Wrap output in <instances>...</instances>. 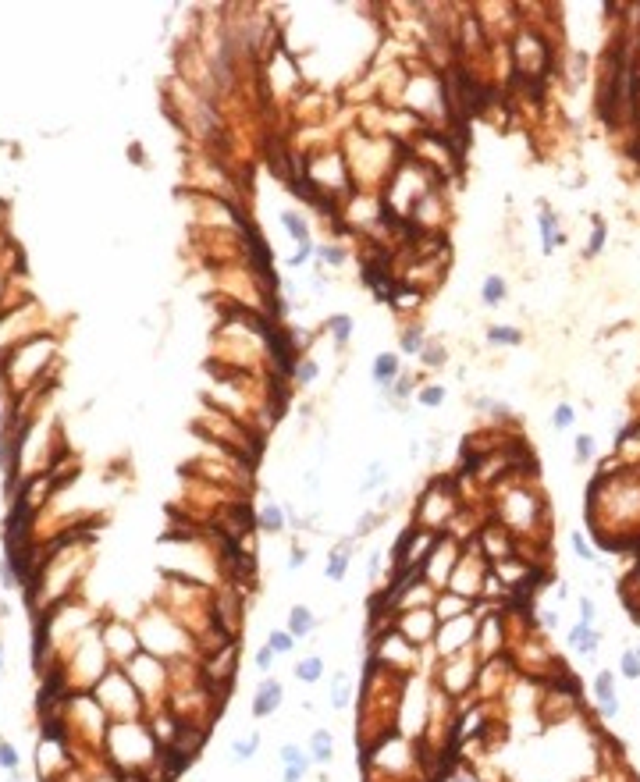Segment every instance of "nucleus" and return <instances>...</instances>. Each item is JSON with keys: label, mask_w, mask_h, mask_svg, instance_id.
I'll return each instance as SVG.
<instances>
[{"label": "nucleus", "mask_w": 640, "mask_h": 782, "mask_svg": "<svg viewBox=\"0 0 640 782\" xmlns=\"http://www.w3.org/2000/svg\"><path fill=\"white\" fill-rule=\"evenodd\" d=\"M477 662L470 658V651H459L452 658H441V669L434 672V690L445 697H463L473 683H477Z\"/></svg>", "instance_id": "obj_1"}, {"label": "nucleus", "mask_w": 640, "mask_h": 782, "mask_svg": "<svg viewBox=\"0 0 640 782\" xmlns=\"http://www.w3.org/2000/svg\"><path fill=\"white\" fill-rule=\"evenodd\" d=\"M459 555H463V544H459L456 537H448V533H441L438 544L430 548V555L423 559L420 576H423V580H427L430 587H434V590H445V587H448L452 569H456V562H459Z\"/></svg>", "instance_id": "obj_2"}, {"label": "nucleus", "mask_w": 640, "mask_h": 782, "mask_svg": "<svg viewBox=\"0 0 640 782\" xmlns=\"http://www.w3.org/2000/svg\"><path fill=\"white\" fill-rule=\"evenodd\" d=\"M473 636H477V619H473V612H466V615H459V619H452V623H438L430 651H434V658H452L459 651H470Z\"/></svg>", "instance_id": "obj_3"}, {"label": "nucleus", "mask_w": 640, "mask_h": 782, "mask_svg": "<svg viewBox=\"0 0 640 782\" xmlns=\"http://www.w3.org/2000/svg\"><path fill=\"white\" fill-rule=\"evenodd\" d=\"M395 629L406 636L412 647H430L438 633V619H434V608H412V612H399L395 615Z\"/></svg>", "instance_id": "obj_4"}, {"label": "nucleus", "mask_w": 640, "mask_h": 782, "mask_svg": "<svg viewBox=\"0 0 640 782\" xmlns=\"http://www.w3.org/2000/svg\"><path fill=\"white\" fill-rule=\"evenodd\" d=\"M100 640H103V651H107L111 658H114V662H132V658L142 651V640H139V633L132 629V626H121V623H114L107 633H103L100 636Z\"/></svg>", "instance_id": "obj_5"}, {"label": "nucleus", "mask_w": 640, "mask_h": 782, "mask_svg": "<svg viewBox=\"0 0 640 782\" xmlns=\"http://www.w3.org/2000/svg\"><path fill=\"white\" fill-rule=\"evenodd\" d=\"M281 704H285V686H281V679H274V675H260V683H256V690H253V704H250L253 718H256V722H263V718H271Z\"/></svg>", "instance_id": "obj_6"}, {"label": "nucleus", "mask_w": 640, "mask_h": 782, "mask_svg": "<svg viewBox=\"0 0 640 782\" xmlns=\"http://www.w3.org/2000/svg\"><path fill=\"white\" fill-rule=\"evenodd\" d=\"M356 548H360V541L349 533V537H342L331 551H327V562H324V580L327 583H342L349 576V566H353V559H356Z\"/></svg>", "instance_id": "obj_7"}, {"label": "nucleus", "mask_w": 640, "mask_h": 782, "mask_svg": "<svg viewBox=\"0 0 640 782\" xmlns=\"http://www.w3.org/2000/svg\"><path fill=\"white\" fill-rule=\"evenodd\" d=\"M370 377H374L381 395H388V391L395 388V381L402 377V356L399 353H377L374 366H370Z\"/></svg>", "instance_id": "obj_8"}, {"label": "nucleus", "mask_w": 640, "mask_h": 782, "mask_svg": "<svg viewBox=\"0 0 640 782\" xmlns=\"http://www.w3.org/2000/svg\"><path fill=\"white\" fill-rule=\"evenodd\" d=\"M285 526H288L285 502H274L271 491H263V502H260V512H256V530H263V533H271V537H278Z\"/></svg>", "instance_id": "obj_9"}, {"label": "nucleus", "mask_w": 640, "mask_h": 782, "mask_svg": "<svg viewBox=\"0 0 640 782\" xmlns=\"http://www.w3.org/2000/svg\"><path fill=\"white\" fill-rule=\"evenodd\" d=\"M306 754H309V761H313V765L327 768V765L335 761V733L324 729V726H317L313 733H309V739H306Z\"/></svg>", "instance_id": "obj_10"}, {"label": "nucleus", "mask_w": 640, "mask_h": 782, "mask_svg": "<svg viewBox=\"0 0 640 782\" xmlns=\"http://www.w3.org/2000/svg\"><path fill=\"white\" fill-rule=\"evenodd\" d=\"M285 629L296 636V640H306V636L317 633V612L309 605H292L285 612Z\"/></svg>", "instance_id": "obj_11"}, {"label": "nucleus", "mask_w": 640, "mask_h": 782, "mask_svg": "<svg viewBox=\"0 0 640 782\" xmlns=\"http://www.w3.org/2000/svg\"><path fill=\"white\" fill-rule=\"evenodd\" d=\"M434 619L438 623H452V619H459V615H466L473 608V601L459 598V594H452V590H438V598H434Z\"/></svg>", "instance_id": "obj_12"}, {"label": "nucleus", "mask_w": 640, "mask_h": 782, "mask_svg": "<svg viewBox=\"0 0 640 782\" xmlns=\"http://www.w3.org/2000/svg\"><path fill=\"white\" fill-rule=\"evenodd\" d=\"M324 331L331 335V342H335V353H345V348H349V342H353L356 320L349 317V313H331V317L324 320Z\"/></svg>", "instance_id": "obj_13"}, {"label": "nucleus", "mask_w": 640, "mask_h": 782, "mask_svg": "<svg viewBox=\"0 0 640 782\" xmlns=\"http://www.w3.org/2000/svg\"><path fill=\"white\" fill-rule=\"evenodd\" d=\"M356 704V690H353V675H349V669H338L335 679H331V708L342 715Z\"/></svg>", "instance_id": "obj_14"}, {"label": "nucleus", "mask_w": 640, "mask_h": 782, "mask_svg": "<svg viewBox=\"0 0 640 782\" xmlns=\"http://www.w3.org/2000/svg\"><path fill=\"white\" fill-rule=\"evenodd\" d=\"M597 644H602V636H597L594 626L576 623V626L569 629V647L580 654V658H594V654H597Z\"/></svg>", "instance_id": "obj_15"}, {"label": "nucleus", "mask_w": 640, "mask_h": 782, "mask_svg": "<svg viewBox=\"0 0 640 782\" xmlns=\"http://www.w3.org/2000/svg\"><path fill=\"white\" fill-rule=\"evenodd\" d=\"M324 672H327V662H324V654H306V658H299V662H296V669H292V675L299 679L302 686H313V683H320V679H324Z\"/></svg>", "instance_id": "obj_16"}, {"label": "nucleus", "mask_w": 640, "mask_h": 782, "mask_svg": "<svg viewBox=\"0 0 640 782\" xmlns=\"http://www.w3.org/2000/svg\"><path fill=\"white\" fill-rule=\"evenodd\" d=\"M538 228H541V242H544V253H555L559 245L566 242V232L559 228V214L541 210L538 214Z\"/></svg>", "instance_id": "obj_17"}, {"label": "nucleus", "mask_w": 640, "mask_h": 782, "mask_svg": "<svg viewBox=\"0 0 640 782\" xmlns=\"http://www.w3.org/2000/svg\"><path fill=\"white\" fill-rule=\"evenodd\" d=\"M388 306L399 313H412L423 306V288H412V284H395V292L388 295Z\"/></svg>", "instance_id": "obj_18"}, {"label": "nucleus", "mask_w": 640, "mask_h": 782, "mask_svg": "<svg viewBox=\"0 0 640 782\" xmlns=\"http://www.w3.org/2000/svg\"><path fill=\"white\" fill-rule=\"evenodd\" d=\"M278 221H281L285 235L292 238L296 245H302V242H313V238H309V221H306L299 210H292V207H288V210H281V214H278Z\"/></svg>", "instance_id": "obj_19"}, {"label": "nucleus", "mask_w": 640, "mask_h": 782, "mask_svg": "<svg viewBox=\"0 0 640 782\" xmlns=\"http://www.w3.org/2000/svg\"><path fill=\"white\" fill-rule=\"evenodd\" d=\"M388 484V462L384 459H370L363 466V477H360V495H374Z\"/></svg>", "instance_id": "obj_20"}, {"label": "nucleus", "mask_w": 640, "mask_h": 782, "mask_svg": "<svg viewBox=\"0 0 640 782\" xmlns=\"http://www.w3.org/2000/svg\"><path fill=\"white\" fill-rule=\"evenodd\" d=\"M423 345H427V335L420 324H406L399 331V356H420Z\"/></svg>", "instance_id": "obj_21"}, {"label": "nucleus", "mask_w": 640, "mask_h": 782, "mask_svg": "<svg viewBox=\"0 0 640 782\" xmlns=\"http://www.w3.org/2000/svg\"><path fill=\"white\" fill-rule=\"evenodd\" d=\"M278 761H281V768H302V772L313 768V761H309L306 747H299V744H281Z\"/></svg>", "instance_id": "obj_22"}, {"label": "nucleus", "mask_w": 640, "mask_h": 782, "mask_svg": "<svg viewBox=\"0 0 640 782\" xmlns=\"http://www.w3.org/2000/svg\"><path fill=\"white\" fill-rule=\"evenodd\" d=\"M505 295H509V284H505L502 274H487V278L481 281V299H484L487 306H502Z\"/></svg>", "instance_id": "obj_23"}, {"label": "nucleus", "mask_w": 640, "mask_h": 782, "mask_svg": "<svg viewBox=\"0 0 640 782\" xmlns=\"http://www.w3.org/2000/svg\"><path fill=\"white\" fill-rule=\"evenodd\" d=\"M256 750H260V733H245V736H235L232 739V761H235V765L253 761Z\"/></svg>", "instance_id": "obj_24"}, {"label": "nucleus", "mask_w": 640, "mask_h": 782, "mask_svg": "<svg viewBox=\"0 0 640 782\" xmlns=\"http://www.w3.org/2000/svg\"><path fill=\"white\" fill-rule=\"evenodd\" d=\"M412 399H417L420 409H441L445 399H448V391H445V384H420Z\"/></svg>", "instance_id": "obj_25"}, {"label": "nucleus", "mask_w": 640, "mask_h": 782, "mask_svg": "<svg viewBox=\"0 0 640 782\" xmlns=\"http://www.w3.org/2000/svg\"><path fill=\"white\" fill-rule=\"evenodd\" d=\"M263 644L271 647V651H274L278 658H285V654H292V651L299 647V640H296V636L288 633L285 626H281V629H271V633H267V640H263Z\"/></svg>", "instance_id": "obj_26"}, {"label": "nucleus", "mask_w": 640, "mask_h": 782, "mask_svg": "<svg viewBox=\"0 0 640 782\" xmlns=\"http://www.w3.org/2000/svg\"><path fill=\"white\" fill-rule=\"evenodd\" d=\"M381 523H384V512H377V509H366L363 516L356 520V526H353V537H356V541L370 537V533H374V530H381Z\"/></svg>", "instance_id": "obj_27"}, {"label": "nucleus", "mask_w": 640, "mask_h": 782, "mask_svg": "<svg viewBox=\"0 0 640 782\" xmlns=\"http://www.w3.org/2000/svg\"><path fill=\"white\" fill-rule=\"evenodd\" d=\"M487 342H491V345H520V342H523V331H520V327L494 324V327H487Z\"/></svg>", "instance_id": "obj_28"}, {"label": "nucleus", "mask_w": 640, "mask_h": 782, "mask_svg": "<svg viewBox=\"0 0 640 782\" xmlns=\"http://www.w3.org/2000/svg\"><path fill=\"white\" fill-rule=\"evenodd\" d=\"M317 374H320V363L317 359H299L296 366H292V381L299 384V388H309V384H313L317 381Z\"/></svg>", "instance_id": "obj_29"}, {"label": "nucleus", "mask_w": 640, "mask_h": 782, "mask_svg": "<svg viewBox=\"0 0 640 782\" xmlns=\"http://www.w3.org/2000/svg\"><path fill=\"white\" fill-rule=\"evenodd\" d=\"M349 260V253L342 249V245H327V242H320L317 245V263H327V267H342Z\"/></svg>", "instance_id": "obj_30"}, {"label": "nucleus", "mask_w": 640, "mask_h": 782, "mask_svg": "<svg viewBox=\"0 0 640 782\" xmlns=\"http://www.w3.org/2000/svg\"><path fill=\"white\" fill-rule=\"evenodd\" d=\"M619 672L626 679H640V647H626L623 658H619Z\"/></svg>", "instance_id": "obj_31"}, {"label": "nucleus", "mask_w": 640, "mask_h": 782, "mask_svg": "<svg viewBox=\"0 0 640 782\" xmlns=\"http://www.w3.org/2000/svg\"><path fill=\"white\" fill-rule=\"evenodd\" d=\"M573 423H576V409H573L569 402H559V405H555V413H551V427L566 434V430H569Z\"/></svg>", "instance_id": "obj_32"}, {"label": "nucleus", "mask_w": 640, "mask_h": 782, "mask_svg": "<svg viewBox=\"0 0 640 782\" xmlns=\"http://www.w3.org/2000/svg\"><path fill=\"white\" fill-rule=\"evenodd\" d=\"M445 359H448V353H445L441 342H427L423 345V353H420V363L423 366H434L438 370V366H445Z\"/></svg>", "instance_id": "obj_33"}, {"label": "nucleus", "mask_w": 640, "mask_h": 782, "mask_svg": "<svg viewBox=\"0 0 640 782\" xmlns=\"http://www.w3.org/2000/svg\"><path fill=\"white\" fill-rule=\"evenodd\" d=\"M594 697H597V701L619 697V693H615V675H612V672H605V669H602V672L594 675Z\"/></svg>", "instance_id": "obj_34"}, {"label": "nucleus", "mask_w": 640, "mask_h": 782, "mask_svg": "<svg viewBox=\"0 0 640 782\" xmlns=\"http://www.w3.org/2000/svg\"><path fill=\"white\" fill-rule=\"evenodd\" d=\"M18 765H22V757H18V747L8 744L4 736H0V768L4 772H18Z\"/></svg>", "instance_id": "obj_35"}, {"label": "nucleus", "mask_w": 640, "mask_h": 782, "mask_svg": "<svg viewBox=\"0 0 640 782\" xmlns=\"http://www.w3.org/2000/svg\"><path fill=\"white\" fill-rule=\"evenodd\" d=\"M569 544H573V551H576V559H584V562H597V555H594L591 541L584 537L580 530H573V533H569Z\"/></svg>", "instance_id": "obj_36"}, {"label": "nucleus", "mask_w": 640, "mask_h": 782, "mask_svg": "<svg viewBox=\"0 0 640 782\" xmlns=\"http://www.w3.org/2000/svg\"><path fill=\"white\" fill-rule=\"evenodd\" d=\"M381 572H384V551H381V548H374V551H370V559H366V583H370V587H377Z\"/></svg>", "instance_id": "obj_37"}, {"label": "nucleus", "mask_w": 640, "mask_h": 782, "mask_svg": "<svg viewBox=\"0 0 640 782\" xmlns=\"http://www.w3.org/2000/svg\"><path fill=\"white\" fill-rule=\"evenodd\" d=\"M274 662H278V654H274L271 647H267V644H263V647H256L253 665H256V672H260V675H271V672H274Z\"/></svg>", "instance_id": "obj_38"}, {"label": "nucleus", "mask_w": 640, "mask_h": 782, "mask_svg": "<svg viewBox=\"0 0 640 782\" xmlns=\"http://www.w3.org/2000/svg\"><path fill=\"white\" fill-rule=\"evenodd\" d=\"M306 562H309V551H306L302 544H292V548H288V555H285V569H288V572H299Z\"/></svg>", "instance_id": "obj_39"}, {"label": "nucleus", "mask_w": 640, "mask_h": 782, "mask_svg": "<svg viewBox=\"0 0 640 782\" xmlns=\"http://www.w3.org/2000/svg\"><path fill=\"white\" fill-rule=\"evenodd\" d=\"M573 456H576V462H591V459H594V438H591V434H576Z\"/></svg>", "instance_id": "obj_40"}, {"label": "nucleus", "mask_w": 640, "mask_h": 782, "mask_svg": "<svg viewBox=\"0 0 640 782\" xmlns=\"http://www.w3.org/2000/svg\"><path fill=\"white\" fill-rule=\"evenodd\" d=\"M309 256H317V242H302L296 253H288V267H302Z\"/></svg>", "instance_id": "obj_41"}, {"label": "nucleus", "mask_w": 640, "mask_h": 782, "mask_svg": "<svg viewBox=\"0 0 640 782\" xmlns=\"http://www.w3.org/2000/svg\"><path fill=\"white\" fill-rule=\"evenodd\" d=\"M580 623H587V626H594V619H597V608H594V601L587 598V594H580Z\"/></svg>", "instance_id": "obj_42"}, {"label": "nucleus", "mask_w": 640, "mask_h": 782, "mask_svg": "<svg viewBox=\"0 0 640 782\" xmlns=\"http://www.w3.org/2000/svg\"><path fill=\"white\" fill-rule=\"evenodd\" d=\"M605 245V224H594V235H591V245H587V256H597Z\"/></svg>", "instance_id": "obj_43"}, {"label": "nucleus", "mask_w": 640, "mask_h": 782, "mask_svg": "<svg viewBox=\"0 0 640 782\" xmlns=\"http://www.w3.org/2000/svg\"><path fill=\"white\" fill-rule=\"evenodd\" d=\"M597 711H602L605 722H612V718H619V697H608V701H597Z\"/></svg>", "instance_id": "obj_44"}, {"label": "nucleus", "mask_w": 640, "mask_h": 782, "mask_svg": "<svg viewBox=\"0 0 640 782\" xmlns=\"http://www.w3.org/2000/svg\"><path fill=\"white\" fill-rule=\"evenodd\" d=\"M302 487L309 491V495H313V491L320 487V466H309V469L302 473Z\"/></svg>", "instance_id": "obj_45"}, {"label": "nucleus", "mask_w": 640, "mask_h": 782, "mask_svg": "<svg viewBox=\"0 0 640 782\" xmlns=\"http://www.w3.org/2000/svg\"><path fill=\"white\" fill-rule=\"evenodd\" d=\"M309 772H302V768H281V782H302Z\"/></svg>", "instance_id": "obj_46"}, {"label": "nucleus", "mask_w": 640, "mask_h": 782, "mask_svg": "<svg viewBox=\"0 0 640 782\" xmlns=\"http://www.w3.org/2000/svg\"><path fill=\"white\" fill-rule=\"evenodd\" d=\"M541 623H544V629H555V626H559V612H544Z\"/></svg>", "instance_id": "obj_47"}, {"label": "nucleus", "mask_w": 640, "mask_h": 782, "mask_svg": "<svg viewBox=\"0 0 640 782\" xmlns=\"http://www.w3.org/2000/svg\"><path fill=\"white\" fill-rule=\"evenodd\" d=\"M452 782H477V779H470V775H456V779H452Z\"/></svg>", "instance_id": "obj_48"}, {"label": "nucleus", "mask_w": 640, "mask_h": 782, "mask_svg": "<svg viewBox=\"0 0 640 782\" xmlns=\"http://www.w3.org/2000/svg\"><path fill=\"white\" fill-rule=\"evenodd\" d=\"M0 672H4V647H0Z\"/></svg>", "instance_id": "obj_49"}, {"label": "nucleus", "mask_w": 640, "mask_h": 782, "mask_svg": "<svg viewBox=\"0 0 640 782\" xmlns=\"http://www.w3.org/2000/svg\"><path fill=\"white\" fill-rule=\"evenodd\" d=\"M11 782H18V772H11Z\"/></svg>", "instance_id": "obj_50"}]
</instances>
